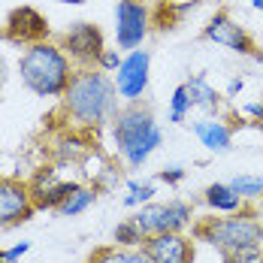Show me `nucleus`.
I'll return each mask as SVG.
<instances>
[{"mask_svg": "<svg viewBox=\"0 0 263 263\" xmlns=\"http://www.w3.org/2000/svg\"><path fill=\"white\" fill-rule=\"evenodd\" d=\"M58 3H73V6H79V3H85V0H58Z\"/></svg>", "mask_w": 263, "mask_h": 263, "instance_id": "obj_27", "label": "nucleus"}, {"mask_svg": "<svg viewBox=\"0 0 263 263\" xmlns=\"http://www.w3.org/2000/svg\"><path fill=\"white\" fill-rule=\"evenodd\" d=\"M187 112H191V97H187V88L179 85L173 91V100H170V121L173 124H182L184 118H187Z\"/></svg>", "mask_w": 263, "mask_h": 263, "instance_id": "obj_19", "label": "nucleus"}, {"mask_svg": "<svg viewBox=\"0 0 263 263\" xmlns=\"http://www.w3.org/2000/svg\"><path fill=\"white\" fill-rule=\"evenodd\" d=\"M203 36L212 40L215 46L230 49V52H236V54H254V58H260V54L254 52V40L248 36V30L242 25H236L227 12H218L209 25L203 27Z\"/></svg>", "mask_w": 263, "mask_h": 263, "instance_id": "obj_9", "label": "nucleus"}, {"mask_svg": "<svg viewBox=\"0 0 263 263\" xmlns=\"http://www.w3.org/2000/svg\"><path fill=\"white\" fill-rule=\"evenodd\" d=\"M94 200H97V194H94L91 187H79V184H76V187L64 197V203L58 206V212H61L64 218H76V215H82Z\"/></svg>", "mask_w": 263, "mask_h": 263, "instance_id": "obj_16", "label": "nucleus"}, {"mask_svg": "<svg viewBox=\"0 0 263 263\" xmlns=\"http://www.w3.org/2000/svg\"><path fill=\"white\" fill-rule=\"evenodd\" d=\"M160 179H163V182H179V179H184V170L182 166H170V170L160 173Z\"/></svg>", "mask_w": 263, "mask_h": 263, "instance_id": "obj_25", "label": "nucleus"}, {"mask_svg": "<svg viewBox=\"0 0 263 263\" xmlns=\"http://www.w3.org/2000/svg\"><path fill=\"white\" fill-rule=\"evenodd\" d=\"M251 6H254L257 12H263V0H251Z\"/></svg>", "mask_w": 263, "mask_h": 263, "instance_id": "obj_26", "label": "nucleus"}, {"mask_svg": "<svg viewBox=\"0 0 263 263\" xmlns=\"http://www.w3.org/2000/svg\"><path fill=\"white\" fill-rule=\"evenodd\" d=\"M112 136H115V145H118L121 158L127 160V166H133V170H139L163 142L160 124L155 121V115L148 109H142V106H127V109L115 112Z\"/></svg>", "mask_w": 263, "mask_h": 263, "instance_id": "obj_2", "label": "nucleus"}, {"mask_svg": "<svg viewBox=\"0 0 263 263\" xmlns=\"http://www.w3.org/2000/svg\"><path fill=\"white\" fill-rule=\"evenodd\" d=\"M152 197H155V184L152 182H130L127 184V194H124V206H145V203H152Z\"/></svg>", "mask_w": 263, "mask_h": 263, "instance_id": "obj_20", "label": "nucleus"}, {"mask_svg": "<svg viewBox=\"0 0 263 263\" xmlns=\"http://www.w3.org/2000/svg\"><path fill=\"white\" fill-rule=\"evenodd\" d=\"M230 187L236 191L239 197L245 200V197H260L263 194V176H236Z\"/></svg>", "mask_w": 263, "mask_h": 263, "instance_id": "obj_21", "label": "nucleus"}, {"mask_svg": "<svg viewBox=\"0 0 263 263\" xmlns=\"http://www.w3.org/2000/svg\"><path fill=\"white\" fill-rule=\"evenodd\" d=\"M30 251V242H22V245H15V248H9V251H0V260L3 263H15L22 254Z\"/></svg>", "mask_w": 263, "mask_h": 263, "instance_id": "obj_24", "label": "nucleus"}, {"mask_svg": "<svg viewBox=\"0 0 263 263\" xmlns=\"http://www.w3.org/2000/svg\"><path fill=\"white\" fill-rule=\"evenodd\" d=\"M187 88V97H191V109H203V112H215L221 103V94L212 88L206 76H194V79L184 82Z\"/></svg>", "mask_w": 263, "mask_h": 263, "instance_id": "obj_14", "label": "nucleus"}, {"mask_svg": "<svg viewBox=\"0 0 263 263\" xmlns=\"http://www.w3.org/2000/svg\"><path fill=\"white\" fill-rule=\"evenodd\" d=\"M0 263H3V260H0Z\"/></svg>", "mask_w": 263, "mask_h": 263, "instance_id": "obj_28", "label": "nucleus"}, {"mask_svg": "<svg viewBox=\"0 0 263 263\" xmlns=\"http://www.w3.org/2000/svg\"><path fill=\"white\" fill-rule=\"evenodd\" d=\"M64 49L79 64H100V54L106 52L103 33H100V27L91 25V22H76L64 33Z\"/></svg>", "mask_w": 263, "mask_h": 263, "instance_id": "obj_8", "label": "nucleus"}, {"mask_svg": "<svg viewBox=\"0 0 263 263\" xmlns=\"http://www.w3.org/2000/svg\"><path fill=\"white\" fill-rule=\"evenodd\" d=\"M97 263H155L148 254H145V248H106L97 254Z\"/></svg>", "mask_w": 263, "mask_h": 263, "instance_id": "obj_17", "label": "nucleus"}, {"mask_svg": "<svg viewBox=\"0 0 263 263\" xmlns=\"http://www.w3.org/2000/svg\"><path fill=\"white\" fill-rule=\"evenodd\" d=\"M224 263H263L260 248L257 251H239V254H224Z\"/></svg>", "mask_w": 263, "mask_h": 263, "instance_id": "obj_22", "label": "nucleus"}, {"mask_svg": "<svg viewBox=\"0 0 263 263\" xmlns=\"http://www.w3.org/2000/svg\"><path fill=\"white\" fill-rule=\"evenodd\" d=\"M197 236L215 245L221 254L257 251L263 248V221L245 212H230V218H212L197 227Z\"/></svg>", "mask_w": 263, "mask_h": 263, "instance_id": "obj_4", "label": "nucleus"}, {"mask_svg": "<svg viewBox=\"0 0 263 263\" xmlns=\"http://www.w3.org/2000/svg\"><path fill=\"white\" fill-rule=\"evenodd\" d=\"M148 36V9L139 0H118L115 3V40L118 49L133 52Z\"/></svg>", "mask_w": 263, "mask_h": 263, "instance_id": "obj_6", "label": "nucleus"}, {"mask_svg": "<svg viewBox=\"0 0 263 263\" xmlns=\"http://www.w3.org/2000/svg\"><path fill=\"white\" fill-rule=\"evenodd\" d=\"M206 203L215 212H236L242 206V197H239L230 184H209L206 187Z\"/></svg>", "mask_w": 263, "mask_h": 263, "instance_id": "obj_15", "label": "nucleus"}, {"mask_svg": "<svg viewBox=\"0 0 263 263\" xmlns=\"http://www.w3.org/2000/svg\"><path fill=\"white\" fill-rule=\"evenodd\" d=\"M148 70H152V54L145 49H133L121 58L118 70H115V88H118V97L136 103L145 88H148Z\"/></svg>", "mask_w": 263, "mask_h": 263, "instance_id": "obj_7", "label": "nucleus"}, {"mask_svg": "<svg viewBox=\"0 0 263 263\" xmlns=\"http://www.w3.org/2000/svg\"><path fill=\"white\" fill-rule=\"evenodd\" d=\"M118 64H121V58H118V49H106L103 54H100V70H118Z\"/></svg>", "mask_w": 263, "mask_h": 263, "instance_id": "obj_23", "label": "nucleus"}, {"mask_svg": "<svg viewBox=\"0 0 263 263\" xmlns=\"http://www.w3.org/2000/svg\"><path fill=\"white\" fill-rule=\"evenodd\" d=\"M22 82L36 97H58L70 85V58L49 43H33L18 64Z\"/></svg>", "mask_w": 263, "mask_h": 263, "instance_id": "obj_3", "label": "nucleus"}, {"mask_svg": "<svg viewBox=\"0 0 263 263\" xmlns=\"http://www.w3.org/2000/svg\"><path fill=\"white\" fill-rule=\"evenodd\" d=\"M30 215H33L30 191L22 182L0 179V227H9L15 221H25Z\"/></svg>", "mask_w": 263, "mask_h": 263, "instance_id": "obj_11", "label": "nucleus"}, {"mask_svg": "<svg viewBox=\"0 0 263 263\" xmlns=\"http://www.w3.org/2000/svg\"><path fill=\"white\" fill-rule=\"evenodd\" d=\"M49 33V25L33 12V9H15L12 15H9V36L15 40V43H40L43 36Z\"/></svg>", "mask_w": 263, "mask_h": 263, "instance_id": "obj_12", "label": "nucleus"}, {"mask_svg": "<svg viewBox=\"0 0 263 263\" xmlns=\"http://www.w3.org/2000/svg\"><path fill=\"white\" fill-rule=\"evenodd\" d=\"M64 106L79 124L100 127L103 121H112L118 112L115 79H109L106 70H79L64 91Z\"/></svg>", "mask_w": 263, "mask_h": 263, "instance_id": "obj_1", "label": "nucleus"}, {"mask_svg": "<svg viewBox=\"0 0 263 263\" xmlns=\"http://www.w3.org/2000/svg\"><path fill=\"white\" fill-rule=\"evenodd\" d=\"M194 218V209L182 200H166V203H145L133 215L136 227L142 230V236H155V233H176L184 230Z\"/></svg>", "mask_w": 263, "mask_h": 263, "instance_id": "obj_5", "label": "nucleus"}, {"mask_svg": "<svg viewBox=\"0 0 263 263\" xmlns=\"http://www.w3.org/2000/svg\"><path fill=\"white\" fill-rule=\"evenodd\" d=\"M194 133H197V139H200V145H206L209 152H230V145H233V127L230 124H224V121H218V118H203V121H197L194 124Z\"/></svg>", "mask_w": 263, "mask_h": 263, "instance_id": "obj_13", "label": "nucleus"}, {"mask_svg": "<svg viewBox=\"0 0 263 263\" xmlns=\"http://www.w3.org/2000/svg\"><path fill=\"white\" fill-rule=\"evenodd\" d=\"M115 242H118L121 248H136V245L145 242V236H142V230L136 227V221L127 218V221H121V224L115 227Z\"/></svg>", "mask_w": 263, "mask_h": 263, "instance_id": "obj_18", "label": "nucleus"}, {"mask_svg": "<svg viewBox=\"0 0 263 263\" xmlns=\"http://www.w3.org/2000/svg\"><path fill=\"white\" fill-rule=\"evenodd\" d=\"M142 248L155 263H194V245L187 236H182V230L145 236Z\"/></svg>", "mask_w": 263, "mask_h": 263, "instance_id": "obj_10", "label": "nucleus"}]
</instances>
